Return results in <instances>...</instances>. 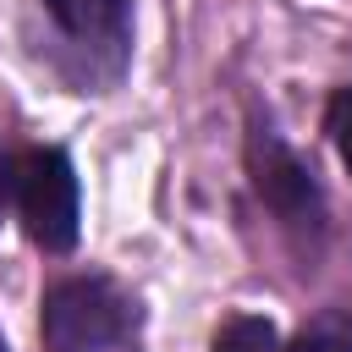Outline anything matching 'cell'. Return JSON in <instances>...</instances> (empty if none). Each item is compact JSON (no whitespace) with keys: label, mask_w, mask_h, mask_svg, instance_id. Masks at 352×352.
<instances>
[{"label":"cell","mask_w":352,"mask_h":352,"mask_svg":"<svg viewBox=\"0 0 352 352\" xmlns=\"http://www.w3.org/2000/svg\"><path fill=\"white\" fill-rule=\"evenodd\" d=\"M44 341L55 352H116L132 341V302L104 275H72L44 297Z\"/></svg>","instance_id":"cell-1"},{"label":"cell","mask_w":352,"mask_h":352,"mask_svg":"<svg viewBox=\"0 0 352 352\" xmlns=\"http://www.w3.org/2000/svg\"><path fill=\"white\" fill-rule=\"evenodd\" d=\"M11 204L44 253H66L77 242V176L60 148H28L11 165Z\"/></svg>","instance_id":"cell-2"},{"label":"cell","mask_w":352,"mask_h":352,"mask_svg":"<svg viewBox=\"0 0 352 352\" xmlns=\"http://www.w3.org/2000/svg\"><path fill=\"white\" fill-rule=\"evenodd\" d=\"M60 38L77 50L88 77H116L132 38V0H44Z\"/></svg>","instance_id":"cell-3"},{"label":"cell","mask_w":352,"mask_h":352,"mask_svg":"<svg viewBox=\"0 0 352 352\" xmlns=\"http://www.w3.org/2000/svg\"><path fill=\"white\" fill-rule=\"evenodd\" d=\"M248 170H253L258 198H264L286 226L319 220V187H314L308 165H302L275 132H253V138H248Z\"/></svg>","instance_id":"cell-4"},{"label":"cell","mask_w":352,"mask_h":352,"mask_svg":"<svg viewBox=\"0 0 352 352\" xmlns=\"http://www.w3.org/2000/svg\"><path fill=\"white\" fill-rule=\"evenodd\" d=\"M214 352H280V336H275L270 319H258V314H236V319L220 324Z\"/></svg>","instance_id":"cell-5"},{"label":"cell","mask_w":352,"mask_h":352,"mask_svg":"<svg viewBox=\"0 0 352 352\" xmlns=\"http://www.w3.org/2000/svg\"><path fill=\"white\" fill-rule=\"evenodd\" d=\"M330 138L341 148V165L352 170V88H336V99H330Z\"/></svg>","instance_id":"cell-6"},{"label":"cell","mask_w":352,"mask_h":352,"mask_svg":"<svg viewBox=\"0 0 352 352\" xmlns=\"http://www.w3.org/2000/svg\"><path fill=\"white\" fill-rule=\"evenodd\" d=\"M280 352H352V336L319 324V330H302V336H297L292 346H280Z\"/></svg>","instance_id":"cell-7"},{"label":"cell","mask_w":352,"mask_h":352,"mask_svg":"<svg viewBox=\"0 0 352 352\" xmlns=\"http://www.w3.org/2000/svg\"><path fill=\"white\" fill-rule=\"evenodd\" d=\"M6 204H11V160L0 154V214H6Z\"/></svg>","instance_id":"cell-8"},{"label":"cell","mask_w":352,"mask_h":352,"mask_svg":"<svg viewBox=\"0 0 352 352\" xmlns=\"http://www.w3.org/2000/svg\"><path fill=\"white\" fill-rule=\"evenodd\" d=\"M0 352H6V341H0Z\"/></svg>","instance_id":"cell-9"}]
</instances>
